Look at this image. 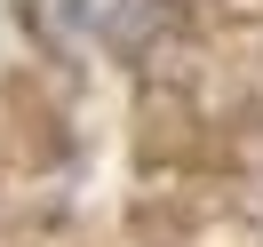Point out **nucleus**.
<instances>
[{
  "label": "nucleus",
  "mask_w": 263,
  "mask_h": 247,
  "mask_svg": "<svg viewBox=\"0 0 263 247\" xmlns=\"http://www.w3.org/2000/svg\"><path fill=\"white\" fill-rule=\"evenodd\" d=\"M167 0H32V32L64 56H144L167 32Z\"/></svg>",
  "instance_id": "1"
}]
</instances>
